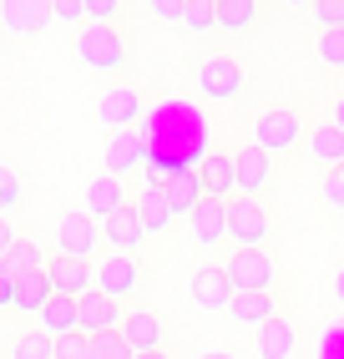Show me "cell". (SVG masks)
<instances>
[{
    "label": "cell",
    "instance_id": "4",
    "mask_svg": "<svg viewBox=\"0 0 344 359\" xmlns=\"http://www.w3.org/2000/svg\"><path fill=\"white\" fill-rule=\"evenodd\" d=\"M223 269H228V278L238 283V294H274L279 269H274V258H268L263 248H233Z\"/></svg>",
    "mask_w": 344,
    "mask_h": 359
},
{
    "label": "cell",
    "instance_id": "21",
    "mask_svg": "<svg viewBox=\"0 0 344 359\" xmlns=\"http://www.w3.org/2000/svg\"><path fill=\"white\" fill-rule=\"evenodd\" d=\"M198 177H203V193H208V198H223V203H228V193L238 187V157H233V152H213V157L198 167Z\"/></svg>",
    "mask_w": 344,
    "mask_h": 359
},
{
    "label": "cell",
    "instance_id": "25",
    "mask_svg": "<svg viewBox=\"0 0 344 359\" xmlns=\"http://www.w3.org/2000/svg\"><path fill=\"white\" fill-rule=\"evenodd\" d=\"M228 314H233L243 329H263L268 319H279V304H274V294H238Z\"/></svg>",
    "mask_w": 344,
    "mask_h": 359
},
{
    "label": "cell",
    "instance_id": "11",
    "mask_svg": "<svg viewBox=\"0 0 344 359\" xmlns=\"http://www.w3.org/2000/svg\"><path fill=\"white\" fill-rule=\"evenodd\" d=\"M137 167H147L142 132H112L107 147H102V172L107 177H127V172H137Z\"/></svg>",
    "mask_w": 344,
    "mask_h": 359
},
{
    "label": "cell",
    "instance_id": "14",
    "mask_svg": "<svg viewBox=\"0 0 344 359\" xmlns=\"http://www.w3.org/2000/svg\"><path fill=\"white\" fill-rule=\"evenodd\" d=\"M46 273H51V283H56V294H66V299H86L91 289H96V263H77V258H51L46 263Z\"/></svg>",
    "mask_w": 344,
    "mask_h": 359
},
{
    "label": "cell",
    "instance_id": "35",
    "mask_svg": "<svg viewBox=\"0 0 344 359\" xmlns=\"http://www.w3.org/2000/svg\"><path fill=\"white\" fill-rule=\"evenodd\" d=\"M15 203H20V177L11 172V167H0V218H6Z\"/></svg>",
    "mask_w": 344,
    "mask_h": 359
},
{
    "label": "cell",
    "instance_id": "33",
    "mask_svg": "<svg viewBox=\"0 0 344 359\" xmlns=\"http://www.w3.org/2000/svg\"><path fill=\"white\" fill-rule=\"evenodd\" d=\"M314 20H319V31H344V0H319Z\"/></svg>",
    "mask_w": 344,
    "mask_h": 359
},
{
    "label": "cell",
    "instance_id": "10",
    "mask_svg": "<svg viewBox=\"0 0 344 359\" xmlns=\"http://www.w3.org/2000/svg\"><path fill=\"white\" fill-rule=\"evenodd\" d=\"M96 289H102L107 299H132L142 289V263L127 258V253H107L102 263H96Z\"/></svg>",
    "mask_w": 344,
    "mask_h": 359
},
{
    "label": "cell",
    "instance_id": "16",
    "mask_svg": "<svg viewBox=\"0 0 344 359\" xmlns=\"http://www.w3.org/2000/svg\"><path fill=\"white\" fill-rule=\"evenodd\" d=\"M121 319H127V314H121V304L107 299L102 289H91L81 299V334H86V339H96V334H117Z\"/></svg>",
    "mask_w": 344,
    "mask_h": 359
},
{
    "label": "cell",
    "instance_id": "46",
    "mask_svg": "<svg viewBox=\"0 0 344 359\" xmlns=\"http://www.w3.org/2000/svg\"><path fill=\"white\" fill-rule=\"evenodd\" d=\"M137 359H172V354H167V349H157V354H137Z\"/></svg>",
    "mask_w": 344,
    "mask_h": 359
},
{
    "label": "cell",
    "instance_id": "8",
    "mask_svg": "<svg viewBox=\"0 0 344 359\" xmlns=\"http://www.w3.org/2000/svg\"><path fill=\"white\" fill-rule=\"evenodd\" d=\"M228 238L238 248H263V238H268V212L258 198H233L228 203Z\"/></svg>",
    "mask_w": 344,
    "mask_h": 359
},
{
    "label": "cell",
    "instance_id": "18",
    "mask_svg": "<svg viewBox=\"0 0 344 359\" xmlns=\"http://www.w3.org/2000/svg\"><path fill=\"white\" fill-rule=\"evenodd\" d=\"M233 157H238V193H243V198L268 193V182H274V157L258 152V147H243V152H233Z\"/></svg>",
    "mask_w": 344,
    "mask_h": 359
},
{
    "label": "cell",
    "instance_id": "32",
    "mask_svg": "<svg viewBox=\"0 0 344 359\" xmlns=\"http://www.w3.org/2000/svg\"><path fill=\"white\" fill-rule=\"evenodd\" d=\"M319 61L344 76V31H319Z\"/></svg>",
    "mask_w": 344,
    "mask_h": 359
},
{
    "label": "cell",
    "instance_id": "3",
    "mask_svg": "<svg viewBox=\"0 0 344 359\" xmlns=\"http://www.w3.org/2000/svg\"><path fill=\"white\" fill-rule=\"evenodd\" d=\"M299 142H309L299 111H284V107H279V111H258V116H253V147H258V152L289 157Z\"/></svg>",
    "mask_w": 344,
    "mask_h": 359
},
{
    "label": "cell",
    "instance_id": "2",
    "mask_svg": "<svg viewBox=\"0 0 344 359\" xmlns=\"http://www.w3.org/2000/svg\"><path fill=\"white\" fill-rule=\"evenodd\" d=\"M102 223L91 218V212H61L56 223V253L61 258H77V263H102Z\"/></svg>",
    "mask_w": 344,
    "mask_h": 359
},
{
    "label": "cell",
    "instance_id": "19",
    "mask_svg": "<svg viewBox=\"0 0 344 359\" xmlns=\"http://www.w3.org/2000/svg\"><path fill=\"white\" fill-rule=\"evenodd\" d=\"M102 238H107V248H112V253L137 258L142 238H147V228H142V218H137V208H121L117 218H107V223H102Z\"/></svg>",
    "mask_w": 344,
    "mask_h": 359
},
{
    "label": "cell",
    "instance_id": "26",
    "mask_svg": "<svg viewBox=\"0 0 344 359\" xmlns=\"http://www.w3.org/2000/svg\"><path fill=\"white\" fill-rule=\"evenodd\" d=\"M162 193H167V203H172V212H178V218H192V208H198V203L208 198L198 172H178V177H172V182L162 187Z\"/></svg>",
    "mask_w": 344,
    "mask_h": 359
},
{
    "label": "cell",
    "instance_id": "37",
    "mask_svg": "<svg viewBox=\"0 0 344 359\" xmlns=\"http://www.w3.org/2000/svg\"><path fill=\"white\" fill-rule=\"evenodd\" d=\"M51 15L66 20V26H81L86 20V0H51Z\"/></svg>",
    "mask_w": 344,
    "mask_h": 359
},
{
    "label": "cell",
    "instance_id": "1",
    "mask_svg": "<svg viewBox=\"0 0 344 359\" xmlns=\"http://www.w3.org/2000/svg\"><path fill=\"white\" fill-rule=\"evenodd\" d=\"M142 122H147L142 127V142H147L142 177H147V187H167L178 172H198V167L213 157V122H208V111H198L183 97L152 107Z\"/></svg>",
    "mask_w": 344,
    "mask_h": 359
},
{
    "label": "cell",
    "instance_id": "24",
    "mask_svg": "<svg viewBox=\"0 0 344 359\" xmlns=\"http://www.w3.org/2000/svg\"><path fill=\"white\" fill-rule=\"evenodd\" d=\"M132 208H137V218H142L147 238H162V233H167V223L178 218V212H172V203H167V193H162V187H142V198H137Z\"/></svg>",
    "mask_w": 344,
    "mask_h": 359
},
{
    "label": "cell",
    "instance_id": "43",
    "mask_svg": "<svg viewBox=\"0 0 344 359\" xmlns=\"http://www.w3.org/2000/svg\"><path fill=\"white\" fill-rule=\"evenodd\" d=\"M334 299H339V304H344V269H339V273H334Z\"/></svg>",
    "mask_w": 344,
    "mask_h": 359
},
{
    "label": "cell",
    "instance_id": "7",
    "mask_svg": "<svg viewBox=\"0 0 344 359\" xmlns=\"http://www.w3.org/2000/svg\"><path fill=\"white\" fill-rule=\"evenodd\" d=\"M233 299H238V283L228 278L223 263H208V269L192 273V304H198L203 314H228Z\"/></svg>",
    "mask_w": 344,
    "mask_h": 359
},
{
    "label": "cell",
    "instance_id": "27",
    "mask_svg": "<svg viewBox=\"0 0 344 359\" xmlns=\"http://www.w3.org/2000/svg\"><path fill=\"white\" fill-rule=\"evenodd\" d=\"M0 273H11V278H36V273H46V258H41V248L31 243V238H15V248L0 258Z\"/></svg>",
    "mask_w": 344,
    "mask_h": 359
},
{
    "label": "cell",
    "instance_id": "30",
    "mask_svg": "<svg viewBox=\"0 0 344 359\" xmlns=\"http://www.w3.org/2000/svg\"><path fill=\"white\" fill-rule=\"evenodd\" d=\"M11 359H56V339L41 334V329H31V334H20V339L11 344Z\"/></svg>",
    "mask_w": 344,
    "mask_h": 359
},
{
    "label": "cell",
    "instance_id": "34",
    "mask_svg": "<svg viewBox=\"0 0 344 359\" xmlns=\"http://www.w3.org/2000/svg\"><path fill=\"white\" fill-rule=\"evenodd\" d=\"M187 26L192 31H213L218 26V6H213V0H192V6H187Z\"/></svg>",
    "mask_w": 344,
    "mask_h": 359
},
{
    "label": "cell",
    "instance_id": "36",
    "mask_svg": "<svg viewBox=\"0 0 344 359\" xmlns=\"http://www.w3.org/2000/svg\"><path fill=\"white\" fill-rule=\"evenodd\" d=\"M56 359H91V339L86 334H66V339H56Z\"/></svg>",
    "mask_w": 344,
    "mask_h": 359
},
{
    "label": "cell",
    "instance_id": "45",
    "mask_svg": "<svg viewBox=\"0 0 344 359\" xmlns=\"http://www.w3.org/2000/svg\"><path fill=\"white\" fill-rule=\"evenodd\" d=\"M198 359H238V354H228V349H208V354H198Z\"/></svg>",
    "mask_w": 344,
    "mask_h": 359
},
{
    "label": "cell",
    "instance_id": "6",
    "mask_svg": "<svg viewBox=\"0 0 344 359\" xmlns=\"http://www.w3.org/2000/svg\"><path fill=\"white\" fill-rule=\"evenodd\" d=\"M243 86H249V81H243V66L233 56H208L198 66V91L208 102H238Z\"/></svg>",
    "mask_w": 344,
    "mask_h": 359
},
{
    "label": "cell",
    "instance_id": "17",
    "mask_svg": "<svg viewBox=\"0 0 344 359\" xmlns=\"http://www.w3.org/2000/svg\"><path fill=\"white\" fill-rule=\"evenodd\" d=\"M187 223H192V238H198L203 248H218L228 238V203L223 198H203L198 208H192Z\"/></svg>",
    "mask_w": 344,
    "mask_h": 359
},
{
    "label": "cell",
    "instance_id": "47",
    "mask_svg": "<svg viewBox=\"0 0 344 359\" xmlns=\"http://www.w3.org/2000/svg\"><path fill=\"white\" fill-rule=\"evenodd\" d=\"M339 97H344V76H339Z\"/></svg>",
    "mask_w": 344,
    "mask_h": 359
},
{
    "label": "cell",
    "instance_id": "40",
    "mask_svg": "<svg viewBox=\"0 0 344 359\" xmlns=\"http://www.w3.org/2000/svg\"><path fill=\"white\" fill-rule=\"evenodd\" d=\"M152 15H157V20H187V6H183V0H157Z\"/></svg>",
    "mask_w": 344,
    "mask_h": 359
},
{
    "label": "cell",
    "instance_id": "15",
    "mask_svg": "<svg viewBox=\"0 0 344 359\" xmlns=\"http://www.w3.org/2000/svg\"><path fill=\"white\" fill-rule=\"evenodd\" d=\"M121 339L132 344V354H157L167 344V324L152 314V309H137V314L121 319Z\"/></svg>",
    "mask_w": 344,
    "mask_h": 359
},
{
    "label": "cell",
    "instance_id": "44",
    "mask_svg": "<svg viewBox=\"0 0 344 359\" xmlns=\"http://www.w3.org/2000/svg\"><path fill=\"white\" fill-rule=\"evenodd\" d=\"M334 127H339V132H344V97H339V102H334Z\"/></svg>",
    "mask_w": 344,
    "mask_h": 359
},
{
    "label": "cell",
    "instance_id": "22",
    "mask_svg": "<svg viewBox=\"0 0 344 359\" xmlns=\"http://www.w3.org/2000/svg\"><path fill=\"white\" fill-rule=\"evenodd\" d=\"M299 354V329L293 319H268L258 329V359H293Z\"/></svg>",
    "mask_w": 344,
    "mask_h": 359
},
{
    "label": "cell",
    "instance_id": "29",
    "mask_svg": "<svg viewBox=\"0 0 344 359\" xmlns=\"http://www.w3.org/2000/svg\"><path fill=\"white\" fill-rule=\"evenodd\" d=\"M253 20H258V6H253V0H223V6H218V26L233 31V36L249 31Z\"/></svg>",
    "mask_w": 344,
    "mask_h": 359
},
{
    "label": "cell",
    "instance_id": "23",
    "mask_svg": "<svg viewBox=\"0 0 344 359\" xmlns=\"http://www.w3.org/2000/svg\"><path fill=\"white\" fill-rule=\"evenodd\" d=\"M309 157L324 167V172H339V167H344V132L334 122H319L309 132Z\"/></svg>",
    "mask_w": 344,
    "mask_h": 359
},
{
    "label": "cell",
    "instance_id": "39",
    "mask_svg": "<svg viewBox=\"0 0 344 359\" xmlns=\"http://www.w3.org/2000/svg\"><path fill=\"white\" fill-rule=\"evenodd\" d=\"M324 203L344 212V167H339V172H329V177H324Z\"/></svg>",
    "mask_w": 344,
    "mask_h": 359
},
{
    "label": "cell",
    "instance_id": "28",
    "mask_svg": "<svg viewBox=\"0 0 344 359\" xmlns=\"http://www.w3.org/2000/svg\"><path fill=\"white\" fill-rule=\"evenodd\" d=\"M56 299V283H51V273H36V278H20V289H15V309L20 314H31V319H41V309Z\"/></svg>",
    "mask_w": 344,
    "mask_h": 359
},
{
    "label": "cell",
    "instance_id": "20",
    "mask_svg": "<svg viewBox=\"0 0 344 359\" xmlns=\"http://www.w3.org/2000/svg\"><path fill=\"white\" fill-rule=\"evenodd\" d=\"M36 329H41V334H51V339H66V334H81V299H66V294H56L51 304L41 309Z\"/></svg>",
    "mask_w": 344,
    "mask_h": 359
},
{
    "label": "cell",
    "instance_id": "5",
    "mask_svg": "<svg viewBox=\"0 0 344 359\" xmlns=\"http://www.w3.org/2000/svg\"><path fill=\"white\" fill-rule=\"evenodd\" d=\"M77 56L91 71H121L127 66V41L117 36V26H86L77 36Z\"/></svg>",
    "mask_w": 344,
    "mask_h": 359
},
{
    "label": "cell",
    "instance_id": "38",
    "mask_svg": "<svg viewBox=\"0 0 344 359\" xmlns=\"http://www.w3.org/2000/svg\"><path fill=\"white\" fill-rule=\"evenodd\" d=\"M117 15H121L117 0H86V20L91 26H107V20H117Z\"/></svg>",
    "mask_w": 344,
    "mask_h": 359
},
{
    "label": "cell",
    "instance_id": "42",
    "mask_svg": "<svg viewBox=\"0 0 344 359\" xmlns=\"http://www.w3.org/2000/svg\"><path fill=\"white\" fill-rule=\"evenodd\" d=\"M11 248H15V228H11L6 218H0V258H6Z\"/></svg>",
    "mask_w": 344,
    "mask_h": 359
},
{
    "label": "cell",
    "instance_id": "13",
    "mask_svg": "<svg viewBox=\"0 0 344 359\" xmlns=\"http://www.w3.org/2000/svg\"><path fill=\"white\" fill-rule=\"evenodd\" d=\"M51 20L56 15H51L46 0H6V6H0V26H6L11 36H41Z\"/></svg>",
    "mask_w": 344,
    "mask_h": 359
},
{
    "label": "cell",
    "instance_id": "12",
    "mask_svg": "<svg viewBox=\"0 0 344 359\" xmlns=\"http://www.w3.org/2000/svg\"><path fill=\"white\" fill-rule=\"evenodd\" d=\"M121 208H132V203H127V187H121V177L96 172V177L86 182V193H81V212H91L96 223H107V218H117Z\"/></svg>",
    "mask_w": 344,
    "mask_h": 359
},
{
    "label": "cell",
    "instance_id": "41",
    "mask_svg": "<svg viewBox=\"0 0 344 359\" xmlns=\"http://www.w3.org/2000/svg\"><path fill=\"white\" fill-rule=\"evenodd\" d=\"M15 289H20V278L0 273V309H15Z\"/></svg>",
    "mask_w": 344,
    "mask_h": 359
},
{
    "label": "cell",
    "instance_id": "9",
    "mask_svg": "<svg viewBox=\"0 0 344 359\" xmlns=\"http://www.w3.org/2000/svg\"><path fill=\"white\" fill-rule=\"evenodd\" d=\"M142 91L137 86H112V91H102V102H96V122L102 127H112V132H137V122H142Z\"/></svg>",
    "mask_w": 344,
    "mask_h": 359
},
{
    "label": "cell",
    "instance_id": "31",
    "mask_svg": "<svg viewBox=\"0 0 344 359\" xmlns=\"http://www.w3.org/2000/svg\"><path fill=\"white\" fill-rule=\"evenodd\" d=\"M91 359H137V354H132V344L121 339V329H117V334H96L91 339Z\"/></svg>",
    "mask_w": 344,
    "mask_h": 359
}]
</instances>
